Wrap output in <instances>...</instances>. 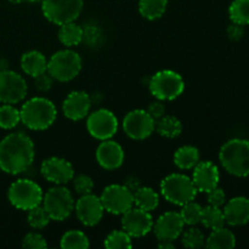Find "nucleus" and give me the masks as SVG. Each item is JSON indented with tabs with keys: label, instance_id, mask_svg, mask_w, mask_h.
Listing matches in <instances>:
<instances>
[{
	"label": "nucleus",
	"instance_id": "21",
	"mask_svg": "<svg viewBox=\"0 0 249 249\" xmlns=\"http://www.w3.org/2000/svg\"><path fill=\"white\" fill-rule=\"evenodd\" d=\"M226 224L231 226H243L249 223V198L243 196L233 197L224 204Z\"/></svg>",
	"mask_w": 249,
	"mask_h": 249
},
{
	"label": "nucleus",
	"instance_id": "44",
	"mask_svg": "<svg viewBox=\"0 0 249 249\" xmlns=\"http://www.w3.org/2000/svg\"><path fill=\"white\" fill-rule=\"evenodd\" d=\"M125 185L126 187H128L129 190H130V191H135V190H138L139 187H140V181H139L138 179H136V178H134V177H130V178H128V179H126V181H125Z\"/></svg>",
	"mask_w": 249,
	"mask_h": 249
},
{
	"label": "nucleus",
	"instance_id": "43",
	"mask_svg": "<svg viewBox=\"0 0 249 249\" xmlns=\"http://www.w3.org/2000/svg\"><path fill=\"white\" fill-rule=\"evenodd\" d=\"M243 33H245V29H243V26H241V24L232 23L231 26H229L228 36L232 40H238V39L242 38Z\"/></svg>",
	"mask_w": 249,
	"mask_h": 249
},
{
	"label": "nucleus",
	"instance_id": "23",
	"mask_svg": "<svg viewBox=\"0 0 249 249\" xmlns=\"http://www.w3.org/2000/svg\"><path fill=\"white\" fill-rule=\"evenodd\" d=\"M236 246V236L225 226L212 230L206 238V247L211 249H232Z\"/></svg>",
	"mask_w": 249,
	"mask_h": 249
},
{
	"label": "nucleus",
	"instance_id": "48",
	"mask_svg": "<svg viewBox=\"0 0 249 249\" xmlns=\"http://www.w3.org/2000/svg\"><path fill=\"white\" fill-rule=\"evenodd\" d=\"M26 1H29V2H41L43 0H26Z\"/></svg>",
	"mask_w": 249,
	"mask_h": 249
},
{
	"label": "nucleus",
	"instance_id": "29",
	"mask_svg": "<svg viewBox=\"0 0 249 249\" xmlns=\"http://www.w3.org/2000/svg\"><path fill=\"white\" fill-rule=\"evenodd\" d=\"M60 246L63 249H88L90 241L83 231L70 230L62 235Z\"/></svg>",
	"mask_w": 249,
	"mask_h": 249
},
{
	"label": "nucleus",
	"instance_id": "8",
	"mask_svg": "<svg viewBox=\"0 0 249 249\" xmlns=\"http://www.w3.org/2000/svg\"><path fill=\"white\" fill-rule=\"evenodd\" d=\"M74 199L72 194L63 185L51 187L43 196L41 206L48 212L51 220L63 221L70 218L74 211Z\"/></svg>",
	"mask_w": 249,
	"mask_h": 249
},
{
	"label": "nucleus",
	"instance_id": "41",
	"mask_svg": "<svg viewBox=\"0 0 249 249\" xmlns=\"http://www.w3.org/2000/svg\"><path fill=\"white\" fill-rule=\"evenodd\" d=\"M207 195H208V198L207 199H208L209 206L221 208L226 203V195L224 192V190L220 189V187H215V189L209 191Z\"/></svg>",
	"mask_w": 249,
	"mask_h": 249
},
{
	"label": "nucleus",
	"instance_id": "32",
	"mask_svg": "<svg viewBox=\"0 0 249 249\" xmlns=\"http://www.w3.org/2000/svg\"><path fill=\"white\" fill-rule=\"evenodd\" d=\"M21 122L19 109L11 104H4L0 106V128L5 130L16 128Z\"/></svg>",
	"mask_w": 249,
	"mask_h": 249
},
{
	"label": "nucleus",
	"instance_id": "3",
	"mask_svg": "<svg viewBox=\"0 0 249 249\" xmlns=\"http://www.w3.org/2000/svg\"><path fill=\"white\" fill-rule=\"evenodd\" d=\"M219 160L229 174L237 178L249 177V141L231 139L220 148Z\"/></svg>",
	"mask_w": 249,
	"mask_h": 249
},
{
	"label": "nucleus",
	"instance_id": "31",
	"mask_svg": "<svg viewBox=\"0 0 249 249\" xmlns=\"http://www.w3.org/2000/svg\"><path fill=\"white\" fill-rule=\"evenodd\" d=\"M229 16L232 23L249 24V0H233L229 7Z\"/></svg>",
	"mask_w": 249,
	"mask_h": 249
},
{
	"label": "nucleus",
	"instance_id": "4",
	"mask_svg": "<svg viewBox=\"0 0 249 249\" xmlns=\"http://www.w3.org/2000/svg\"><path fill=\"white\" fill-rule=\"evenodd\" d=\"M160 194L165 201L181 207L187 202L195 201L198 191L191 178L180 173H174L162 180Z\"/></svg>",
	"mask_w": 249,
	"mask_h": 249
},
{
	"label": "nucleus",
	"instance_id": "46",
	"mask_svg": "<svg viewBox=\"0 0 249 249\" xmlns=\"http://www.w3.org/2000/svg\"><path fill=\"white\" fill-rule=\"evenodd\" d=\"M9 68V62H7L6 60H2V58H0V72L4 70H7Z\"/></svg>",
	"mask_w": 249,
	"mask_h": 249
},
{
	"label": "nucleus",
	"instance_id": "9",
	"mask_svg": "<svg viewBox=\"0 0 249 249\" xmlns=\"http://www.w3.org/2000/svg\"><path fill=\"white\" fill-rule=\"evenodd\" d=\"M84 0H43L44 17L56 26L74 22L80 16Z\"/></svg>",
	"mask_w": 249,
	"mask_h": 249
},
{
	"label": "nucleus",
	"instance_id": "24",
	"mask_svg": "<svg viewBox=\"0 0 249 249\" xmlns=\"http://www.w3.org/2000/svg\"><path fill=\"white\" fill-rule=\"evenodd\" d=\"M134 194V206L146 212H152L160 204V196L153 189L147 186H140Z\"/></svg>",
	"mask_w": 249,
	"mask_h": 249
},
{
	"label": "nucleus",
	"instance_id": "40",
	"mask_svg": "<svg viewBox=\"0 0 249 249\" xmlns=\"http://www.w3.org/2000/svg\"><path fill=\"white\" fill-rule=\"evenodd\" d=\"M53 80L55 79H53V78L49 74L48 71H46V72L41 73V74L36 75V77L34 78V87H36V89L39 90L40 92H46L53 88Z\"/></svg>",
	"mask_w": 249,
	"mask_h": 249
},
{
	"label": "nucleus",
	"instance_id": "47",
	"mask_svg": "<svg viewBox=\"0 0 249 249\" xmlns=\"http://www.w3.org/2000/svg\"><path fill=\"white\" fill-rule=\"evenodd\" d=\"M9 1L11 2V4H21V2L26 1V0H9Z\"/></svg>",
	"mask_w": 249,
	"mask_h": 249
},
{
	"label": "nucleus",
	"instance_id": "1",
	"mask_svg": "<svg viewBox=\"0 0 249 249\" xmlns=\"http://www.w3.org/2000/svg\"><path fill=\"white\" fill-rule=\"evenodd\" d=\"M34 143L23 133H12L0 141V169L10 175L27 172L34 162Z\"/></svg>",
	"mask_w": 249,
	"mask_h": 249
},
{
	"label": "nucleus",
	"instance_id": "36",
	"mask_svg": "<svg viewBox=\"0 0 249 249\" xmlns=\"http://www.w3.org/2000/svg\"><path fill=\"white\" fill-rule=\"evenodd\" d=\"M27 221H28L31 228L36 229V230H41V229L46 228L49 225L51 218L49 216L48 212L40 204V206L29 209L28 215H27Z\"/></svg>",
	"mask_w": 249,
	"mask_h": 249
},
{
	"label": "nucleus",
	"instance_id": "18",
	"mask_svg": "<svg viewBox=\"0 0 249 249\" xmlns=\"http://www.w3.org/2000/svg\"><path fill=\"white\" fill-rule=\"evenodd\" d=\"M91 97L89 94L80 90H75L68 94L62 104V112L66 118L70 121H82L90 113L91 108Z\"/></svg>",
	"mask_w": 249,
	"mask_h": 249
},
{
	"label": "nucleus",
	"instance_id": "2",
	"mask_svg": "<svg viewBox=\"0 0 249 249\" xmlns=\"http://www.w3.org/2000/svg\"><path fill=\"white\" fill-rule=\"evenodd\" d=\"M21 123L31 130L43 131L50 128L57 118V109L46 97H33L22 105L19 109Z\"/></svg>",
	"mask_w": 249,
	"mask_h": 249
},
{
	"label": "nucleus",
	"instance_id": "45",
	"mask_svg": "<svg viewBox=\"0 0 249 249\" xmlns=\"http://www.w3.org/2000/svg\"><path fill=\"white\" fill-rule=\"evenodd\" d=\"M158 247L160 249H174L173 241H158Z\"/></svg>",
	"mask_w": 249,
	"mask_h": 249
},
{
	"label": "nucleus",
	"instance_id": "26",
	"mask_svg": "<svg viewBox=\"0 0 249 249\" xmlns=\"http://www.w3.org/2000/svg\"><path fill=\"white\" fill-rule=\"evenodd\" d=\"M58 40L67 48L79 45L83 41V27L75 23V21L62 24L58 31Z\"/></svg>",
	"mask_w": 249,
	"mask_h": 249
},
{
	"label": "nucleus",
	"instance_id": "39",
	"mask_svg": "<svg viewBox=\"0 0 249 249\" xmlns=\"http://www.w3.org/2000/svg\"><path fill=\"white\" fill-rule=\"evenodd\" d=\"M22 247L24 249H44L48 247V242L40 233L29 232L22 240Z\"/></svg>",
	"mask_w": 249,
	"mask_h": 249
},
{
	"label": "nucleus",
	"instance_id": "16",
	"mask_svg": "<svg viewBox=\"0 0 249 249\" xmlns=\"http://www.w3.org/2000/svg\"><path fill=\"white\" fill-rule=\"evenodd\" d=\"M40 173L44 179L55 185H66L74 177L73 165L61 157H50L44 160L40 165Z\"/></svg>",
	"mask_w": 249,
	"mask_h": 249
},
{
	"label": "nucleus",
	"instance_id": "34",
	"mask_svg": "<svg viewBox=\"0 0 249 249\" xmlns=\"http://www.w3.org/2000/svg\"><path fill=\"white\" fill-rule=\"evenodd\" d=\"M104 245L107 249H125L133 247L131 237L124 230H114L109 232Z\"/></svg>",
	"mask_w": 249,
	"mask_h": 249
},
{
	"label": "nucleus",
	"instance_id": "37",
	"mask_svg": "<svg viewBox=\"0 0 249 249\" xmlns=\"http://www.w3.org/2000/svg\"><path fill=\"white\" fill-rule=\"evenodd\" d=\"M104 39V33L99 27L94 26V24H88L83 28V41L90 48H95L99 46L102 43Z\"/></svg>",
	"mask_w": 249,
	"mask_h": 249
},
{
	"label": "nucleus",
	"instance_id": "30",
	"mask_svg": "<svg viewBox=\"0 0 249 249\" xmlns=\"http://www.w3.org/2000/svg\"><path fill=\"white\" fill-rule=\"evenodd\" d=\"M201 223L203 224L204 228L211 229V230H215V229L223 228L225 226V215L221 208L213 206L204 207L202 211V219Z\"/></svg>",
	"mask_w": 249,
	"mask_h": 249
},
{
	"label": "nucleus",
	"instance_id": "7",
	"mask_svg": "<svg viewBox=\"0 0 249 249\" xmlns=\"http://www.w3.org/2000/svg\"><path fill=\"white\" fill-rule=\"evenodd\" d=\"M43 190L36 181L29 179H18L12 182L7 191V198L15 208L29 211L40 206L43 202Z\"/></svg>",
	"mask_w": 249,
	"mask_h": 249
},
{
	"label": "nucleus",
	"instance_id": "19",
	"mask_svg": "<svg viewBox=\"0 0 249 249\" xmlns=\"http://www.w3.org/2000/svg\"><path fill=\"white\" fill-rule=\"evenodd\" d=\"M192 181L197 191L208 194L209 191L218 187L219 181H220L219 168L209 160H203V162L199 160L194 168Z\"/></svg>",
	"mask_w": 249,
	"mask_h": 249
},
{
	"label": "nucleus",
	"instance_id": "22",
	"mask_svg": "<svg viewBox=\"0 0 249 249\" xmlns=\"http://www.w3.org/2000/svg\"><path fill=\"white\" fill-rule=\"evenodd\" d=\"M21 67L26 74L36 78V75L48 71V60L43 53L38 50H32L22 55Z\"/></svg>",
	"mask_w": 249,
	"mask_h": 249
},
{
	"label": "nucleus",
	"instance_id": "15",
	"mask_svg": "<svg viewBox=\"0 0 249 249\" xmlns=\"http://www.w3.org/2000/svg\"><path fill=\"white\" fill-rule=\"evenodd\" d=\"M75 215L85 226H95L102 220L105 208L100 197L92 194L82 195L74 203Z\"/></svg>",
	"mask_w": 249,
	"mask_h": 249
},
{
	"label": "nucleus",
	"instance_id": "28",
	"mask_svg": "<svg viewBox=\"0 0 249 249\" xmlns=\"http://www.w3.org/2000/svg\"><path fill=\"white\" fill-rule=\"evenodd\" d=\"M160 135L168 139H175L182 133V123L174 116H163L156 122V129Z\"/></svg>",
	"mask_w": 249,
	"mask_h": 249
},
{
	"label": "nucleus",
	"instance_id": "11",
	"mask_svg": "<svg viewBox=\"0 0 249 249\" xmlns=\"http://www.w3.org/2000/svg\"><path fill=\"white\" fill-rule=\"evenodd\" d=\"M87 129L92 138L100 141L108 140L118 131V119L109 109L100 108L88 114Z\"/></svg>",
	"mask_w": 249,
	"mask_h": 249
},
{
	"label": "nucleus",
	"instance_id": "38",
	"mask_svg": "<svg viewBox=\"0 0 249 249\" xmlns=\"http://www.w3.org/2000/svg\"><path fill=\"white\" fill-rule=\"evenodd\" d=\"M73 181V186H74L75 192L78 195H88L91 194L92 189H94V181L90 177L85 174H79V175H74L72 179Z\"/></svg>",
	"mask_w": 249,
	"mask_h": 249
},
{
	"label": "nucleus",
	"instance_id": "13",
	"mask_svg": "<svg viewBox=\"0 0 249 249\" xmlns=\"http://www.w3.org/2000/svg\"><path fill=\"white\" fill-rule=\"evenodd\" d=\"M123 130L133 140H145L156 129V121L143 109H134L123 119Z\"/></svg>",
	"mask_w": 249,
	"mask_h": 249
},
{
	"label": "nucleus",
	"instance_id": "27",
	"mask_svg": "<svg viewBox=\"0 0 249 249\" xmlns=\"http://www.w3.org/2000/svg\"><path fill=\"white\" fill-rule=\"evenodd\" d=\"M168 6V0H140L139 12L141 16L150 21L160 18Z\"/></svg>",
	"mask_w": 249,
	"mask_h": 249
},
{
	"label": "nucleus",
	"instance_id": "25",
	"mask_svg": "<svg viewBox=\"0 0 249 249\" xmlns=\"http://www.w3.org/2000/svg\"><path fill=\"white\" fill-rule=\"evenodd\" d=\"M199 162V151L195 146H181L174 153V163L179 169H194L195 165Z\"/></svg>",
	"mask_w": 249,
	"mask_h": 249
},
{
	"label": "nucleus",
	"instance_id": "6",
	"mask_svg": "<svg viewBox=\"0 0 249 249\" xmlns=\"http://www.w3.org/2000/svg\"><path fill=\"white\" fill-rule=\"evenodd\" d=\"M150 92L160 101L178 99L185 90V82L179 73L170 70L158 71L148 83Z\"/></svg>",
	"mask_w": 249,
	"mask_h": 249
},
{
	"label": "nucleus",
	"instance_id": "20",
	"mask_svg": "<svg viewBox=\"0 0 249 249\" xmlns=\"http://www.w3.org/2000/svg\"><path fill=\"white\" fill-rule=\"evenodd\" d=\"M125 153L123 147L116 141L104 140L96 148V160L106 170L118 169L123 165Z\"/></svg>",
	"mask_w": 249,
	"mask_h": 249
},
{
	"label": "nucleus",
	"instance_id": "17",
	"mask_svg": "<svg viewBox=\"0 0 249 249\" xmlns=\"http://www.w3.org/2000/svg\"><path fill=\"white\" fill-rule=\"evenodd\" d=\"M185 223L178 212H167L153 223V232L158 241H173L181 236Z\"/></svg>",
	"mask_w": 249,
	"mask_h": 249
},
{
	"label": "nucleus",
	"instance_id": "42",
	"mask_svg": "<svg viewBox=\"0 0 249 249\" xmlns=\"http://www.w3.org/2000/svg\"><path fill=\"white\" fill-rule=\"evenodd\" d=\"M146 111H147V113L150 114L155 121H158V119L162 118L165 114V107L164 105H163V102L160 101V100H158V101L151 102Z\"/></svg>",
	"mask_w": 249,
	"mask_h": 249
},
{
	"label": "nucleus",
	"instance_id": "33",
	"mask_svg": "<svg viewBox=\"0 0 249 249\" xmlns=\"http://www.w3.org/2000/svg\"><path fill=\"white\" fill-rule=\"evenodd\" d=\"M202 211H203V207L201 204H198L195 201H191L185 203L184 206H181L180 215H181L185 225L195 226L201 223Z\"/></svg>",
	"mask_w": 249,
	"mask_h": 249
},
{
	"label": "nucleus",
	"instance_id": "12",
	"mask_svg": "<svg viewBox=\"0 0 249 249\" xmlns=\"http://www.w3.org/2000/svg\"><path fill=\"white\" fill-rule=\"evenodd\" d=\"M28 87L18 73L4 70L0 72V102L2 104H18L27 96Z\"/></svg>",
	"mask_w": 249,
	"mask_h": 249
},
{
	"label": "nucleus",
	"instance_id": "5",
	"mask_svg": "<svg viewBox=\"0 0 249 249\" xmlns=\"http://www.w3.org/2000/svg\"><path fill=\"white\" fill-rule=\"evenodd\" d=\"M82 71V57L78 53L66 49L53 53L48 60V73L57 82H71Z\"/></svg>",
	"mask_w": 249,
	"mask_h": 249
},
{
	"label": "nucleus",
	"instance_id": "10",
	"mask_svg": "<svg viewBox=\"0 0 249 249\" xmlns=\"http://www.w3.org/2000/svg\"><path fill=\"white\" fill-rule=\"evenodd\" d=\"M100 199L105 212L116 215H122L134 207V194L125 185H108L102 191Z\"/></svg>",
	"mask_w": 249,
	"mask_h": 249
},
{
	"label": "nucleus",
	"instance_id": "35",
	"mask_svg": "<svg viewBox=\"0 0 249 249\" xmlns=\"http://www.w3.org/2000/svg\"><path fill=\"white\" fill-rule=\"evenodd\" d=\"M181 243L184 247L190 249L202 248L206 246V237H204V233L198 228L191 226L187 230L182 231Z\"/></svg>",
	"mask_w": 249,
	"mask_h": 249
},
{
	"label": "nucleus",
	"instance_id": "14",
	"mask_svg": "<svg viewBox=\"0 0 249 249\" xmlns=\"http://www.w3.org/2000/svg\"><path fill=\"white\" fill-rule=\"evenodd\" d=\"M153 218L150 212L138 207H131L122 214V228L131 238H140L148 235L153 229Z\"/></svg>",
	"mask_w": 249,
	"mask_h": 249
}]
</instances>
